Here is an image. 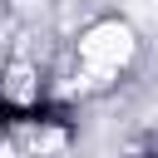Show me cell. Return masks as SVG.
<instances>
[{
    "label": "cell",
    "instance_id": "obj_1",
    "mask_svg": "<svg viewBox=\"0 0 158 158\" xmlns=\"http://www.w3.org/2000/svg\"><path fill=\"white\" fill-rule=\"evenodd\" d=\"M128 54H133V30L118 25V20H104V25H94V30L79 40V59H84V69H89L94 79L118 74V69L128 64Z\"/></svg>",
    "mask_w": 158,
    "mask_h": 158
},
{
    "label": "cell",
    "instance_id": "obj_2",
    "mask_svg": "<svg viewBox=\"0 0 158 158\" xmlns=\"http://www.w3.org/2000/svg\"><path fill=\"white\" fill-rule=\"evenodd\" d=\"M5 94H10V99H20V104L35 94V84H30V69H25V64H15V69H10V79H5Z\"/></svg>",
    "mask_w": 158,
    "mask_h": 158
}]
</instances>
